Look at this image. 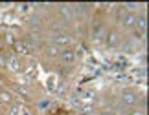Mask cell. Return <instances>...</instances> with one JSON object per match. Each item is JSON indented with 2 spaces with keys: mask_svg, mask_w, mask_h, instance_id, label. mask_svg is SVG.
<instances>
[{
  "mask_svg": "<svg viewBox=\"0 0 149 115\" xmlns=\"http://www.w3.org/2000/svg\"><path fill=\"white\" fill-rule=\"evenodd\" d=\"M22 113V108L20 106H15V108H11L9 110V115H20Z\"/></svg>",
  "mask_w": 149,
  "mask_h": 115,
  "instance_id": "4fadbf2b",
  "label": "cell"
},
{
  "mask_svg": "<svg viewBox=\"0 0 149 115\" xmlns=\"http://www.w3.org/2000/svg\"><path fill=\"white\" fill-rule=\"evenodd\" d=\"M72 42V38L70 37H65V35H57L54 38V44L55 46H66V44H70Z\"/></svg>",
  "mask_w": 149,
  "mask_h": 115,
  "instance_id": "277c9868",
  "label": "cell"
},
{
  "mask_svg": "<svg viewBox=\"0 0 149 115\" xmlns=\"http://www.w3.org/2000/svg\"><path fill=\"white\" fill-rule=\"evenodd\" d=\"M50 104H52V102H50V99H42V101H39L37 108H39V110H48V108H50Z\"/></svg>",
  "mask_w": 149,
  "mask_h": 115,
  "instance_id": "30bf717a",
  "label": "cell"
},
{
  "mask_svg": "<svg viewBox=\"0 0 149 115\" xmlns=\"http://www.w3.org/2000/svg\"><path fill=\"white\" fill-rule=\"evenodd\" d=\"M0 49H2V38H0Z\"/></svg>",
  "mask_w": 149,
  "mask_h": 115,
  "instance_id": "44dd1931",
  "label": "cell"
},
{
  "mask_svg": "<svg viewBox=\"0 0 149 115\" xmlns=\"http://www.w3.org/2000/svg\"><path fill=\"white\" fill-rule=\"evenodd\" d=\"M19 11H20V13H22V15H26V13H28V11H30V5H28V4H22V5H20V8H19Z\"/></svg>",
  "mask_w": 149,
  "mask_h": 115,
  "instance_id": "2e32d148",
  "label": "cell"
},
{
  "mask_svg": "<svg viewBox=\"0 0 149 115\" xmlns=\"http://www.w3.org/2000/svg\"><path fill=\"white\" fill-rule=\"evenodd\" d=\"M61 60L65 62V64H74V62H76V53H74L72 49H65L61 53Z\"/></svg>",
  "mask_w": 149,
  "mask_h": 115,
  "instance_id": "7a4b0ae2",
  "label": "cell"
},
{
  "mask_svg": "<svg viewBox=\"0 0 149 115\" xmlns=\"http://www.w3.org/2000/svg\"><path fill=\"white\" fill-rule=\"evenodd\" d=\"M107 42H109V46H118L120 37L116 35V33H109V35H107Z\"/></svg>",
  "mask_w": 149,
  "mask_h": 115,
  "instance_id": "ba28073f",
  "label": "cell"
},
{
  "mask_svg": "<svg viewBox=\"0 0 149 115\" xmlns=\"http://www.w3.org/2000/svg\"><path fill=\"white\" fill-rule=\"evenodd\" d=\"M134 24L138 26L140 31H146V29H147V18H146V16H140V18H136Z\"/></svg>",
  "mask_w": 149,
  "mask_h": 115,
  "instance_id": "52a82bcc",
  "label": "cell"
},
{
  "mask_svg": "<svg viewBox=\"0 0 149 115\" xmlns=\"http://www.w3.org/2000/svg\"><path fill=\"white\" fill-rule=\"evenodd\" d=\"M48 53L50 55H55L57 53V48H55V46H50V48H48Z\"/></svg>",
  "mask_w": 149,
  "mask_h": 115,
  "instance_id": "ac0fdd59",
  "label": "cell"
},
{
  "mask_svg": "<svg viewBox=\"0 0 149 115\" xmlns=\"http://www.w3.org/2000/svg\"><path fill=\"white\" fill-rule=\"evenodd\" d=\"M101 115H112V113L111 112H105V113H101Z\"/></svg>",
  "mask_w": 149,
  "mask_h": 115,
  "instance_id": "ffe728a7",
  "label": "cell"
},
{
  "mask_svg": "<svg viewBox=\"0 0 149 115\" xmlns=\"http://www.w3.org/2000/svg\"><path fill=\"white\" fill-rule=\"evenodd\" d=\"M85 115H96V113H85Z\"/></svg>",
  "mask_w": 149,
  "mask_h": 115,
  "instance_id": "7402d4cb",
  "label": "cell"
},
{
  "mask_svg": "<svg viewBox=\"0 0 149 115\" xmlns=\"http://www.w3.org/2000/svg\"><path fill=\"white\" fill-rule=\"evenodd\" d=\"M125 8H129V9H136V8H138V4H136V2H127V4H125Z\"/></svg>",
  "mask_w": 149,
  "mask_h": 115,
  "instance_id": "e0dca14e",
  "label": "cell"
},
{
  "mask_svg": "<svg viewBox=\"0 0 149 115\" xmlns=\"http://www.w3.org/2000/svg\"><path fill=\"white\" fill-rule=\"evenodd\" d=\"M122 101L127 106H133L134 102H136V95L133 93V91H123V93H122Z\"/></svg>",
  "mask_w": 149,
  "mask_h": 115,
  "instance_id": "3957f363",
  "label": "cell"
},
{
  "mask_svg": "<svg viewBox=\"0 0 149 115\" xmlns=\"http://www.w3.org/2000/svg\"><path fill=\"white\" fill-rule=\"evenodd\" d=\"M22 115H30V113H22Z\"/></svg>",
  "mask_w": 149,
  "mask_h": 115,
  "instance_id": "603a6c76",
  "label": "cell"
},
{
  "mask_svg": "<svg viewBox=\"0 0 149 115\" xmlns=\"http://www.w3.org/2000/svg\"><path fill=\"white\" fill-rule=\"evenodd\" d=\"M94 99V93L92 91H87V93L83 95V102H88V101H92Z\"/></svg>",
  "mask_w": 149,
  "mask_h": 115,
  "instance_id": "5bb4252c",
  "label": "cell"
},
{
  "mask_svg": "<svg viewBox=\"0 0 149 115\" xmlns=\"http://www.w3.org/2000/svg\"><path fill=\"white\" fill-rule=\"evenodd\" d=\"M13 48L17 49V53H20V55H24V53H30V51H28V48H26V44H24V42H20V40H15Z\"/></svg>",
  "mask_w": 149,
  "mask_h": 115,
  "instance_id": "5b68a950",
  "label": "cell"
},
{
  "mask_svg": "<svg viewBox=\"0 0 149 115\" xmlns=\"http://www.w3.org/2000/svg\"><path fill=\"white\" fill-rule=\"evenodd\" d=\"M61 13H63L65 18H70V16H72V9L68 8V5H61Z\"/></svg>",
  "mask_w": 149,
  "mask_h": 115,
  "instance_id": "8fae6325",
  "label": "cell"
},
{
  "mask_svg": "<svg viewBox=\"0 0 149 115\" xmlns=\"http://www.w3.org/2000/svg\"><path fill=\"white\" fill-rule=\"evenodd\" d=\"M134 115H142V113H134Z\"/></svg>",
  "mask_w": 149,
  "mask_h": 115,
  "instance_id": "cb8c5ba5",
  "label": "cell"
},
{
  "mask_svg": "<svg viewBox=\"0 0 149 115\" xmlns=\"http://www.w3.org/2000/svg\"><path fill=\"white\" fill-rule=\"evenodd\" d=\"M0 86H2V80H0Z\"/></svg>",
  "mask_w": 149,
  "mask_h": 115,
  "instance_id": "d4e9b609",
  "label": "cell"
},
{
  "mask_svg": "<svg viewBox=\"0 0 149 115\" xmlns=\"http://www.w3.org/2000/svg\"><path fill=\"white\" fill-rule=\"evenodd\" d=\"M8 66H9V70H11V71H15V73H20V70H22L20 59H19L17 55H11V57H8Z\"/></svg>",
  "mask_w": 149,
  "mask_h": 115,
  "instance_id": "6da1fadb",
  "label": "cell"
},
{
  "mask_svg": "<svg viewBox=\"0 0 149 115\" xmlns=\"http://www.w3.org/2000/svg\"><path fill=\"white\" fill-rule=\"evenodd\" d=\"M17 91H19V93H22L24 97H26V95H30V91H28L24 86H17Z\"/></svg>",
  "mask_w": 149,
  "mask_h": 115,
  "instance_id": "9a60e30c",
  "label": "cell"
},
{
  "mask_svg": "<svg viewBox=\"0 0 149 115\" xmlns=\"http://www.w3.org/2000/svg\"><path fill=\"white\" fill-rule=\"evenodd\" d=\"M11 99H13V97H11L9 91H0V102H2V104H8Z\"/></svg>",
  "mask_w": 149,
  "mask_h": 115,
  "instance_id": "9c48e42d",
  "label": "cell"
},
{
  "mask_svg": "<svg viewBox=\"0 0 149 115\" xmlns=\"http://www.w3.org/2000/svg\"><path fill=\"white\" fill-rule=\"evenodd\" d=\"M4 40H6V42H8V44H11V46L15 44V37L11 35V33H6V35H4Z\"/></svg>",
  "mask_w": 149,
  "mask_h": 115,
  "instance_id": "7c38bea8",
  "label": "cell"
},
{
  "mask_svg": "<svg viewBox=\"0 0 149 115\" xmlns=\"http://www.w3.org/2000/svg\"><path fill=\"white\" fill-rule=\"evenodd\" d=\"M134 22H136V16L133 13H127V15H125V18H123V26L125 27H133Z\"/></svg>",
  "mask_w": 149,
  "mask_h": 115,
  "instance_id": "8992f818",
  "label": "cell"
},
{
  "mask_svg": "<svg viewBox=\"0 0 149 115\" xmlns=\"http://www.w3.org/2000/svg\"><path fill=\"white\" fill-rule=\"evenodd\" d=\"M4 64H8V59H6L2 53H0V66H4Z\"/></svg>",
  "mask_w": 149,
  "mask_h": 115,
  "instance_id": "d6986e66",
  "label": "cell"
}]
</instances>
